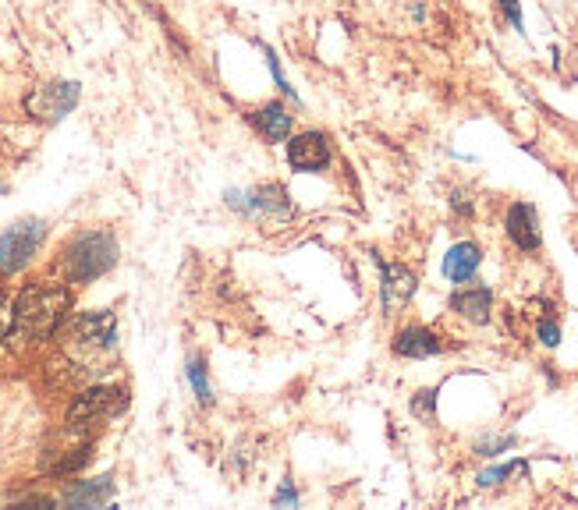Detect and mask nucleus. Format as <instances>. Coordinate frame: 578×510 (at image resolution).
<instances>
[{
	"label": "nucleus",
	"instance_id": "5701e85b",
	"mask_svg": "<svg viewBox=\"0 0 578 510\" xmlns=\"http://www.w3.org/2000/svg\"><path fill=\"white\" fill-rule=\"evenodd\" d=\"M451 213L461 220H472L476 217V195L469 192V188H454L451 192Z\"/></svg>",
	"mask_w": 578,
	"mask_h": 510
},
{
	"label": "nucleus",
	"instance_id": "1a4fd4ad",
	"mask_svg": "<svg viewBox=\"0 0 578 510\" xmlns=\"http://www.w3.org/2000/svg\"><path fill=\"white\" fill-rule=\"evenodd\" d=\"M504 234L525 255H536L543 248V231H539V209L532 202L515 199L504 209Z\"/></svg>",
	"mask_w": 578,
	"mask_h": 510
},
{
	"label": "nucleus",
	"instance_id": "0eeeda50",
	"mask_svg": "<svg viewBox=\"0 0 578 510\" xmlns=\"http://www.w3.org/2000/svg\"><path fill=\"white\" fill-rule=\"evenodd\" d=\"M79 96H82L79 82H71V78H54V82L36 85V89L25 96V110H29V117H36V121L57 124L79 107Z\"/></svg>",
	"mask_w": 578,
	"mask_h": 510
},
{
	"label": "nucleus",
	"instance_id": "aec40b11",
	"mask_svg": "<svg viewBox=\"0 0 578 510\" xmlns=\"http://www.w3.org/2000/svg\"><path fill=\"white\" fill-rule=\"evenodd\" d=\"M437 387H422L412 394V401H408V408H412V415L419 418V422H437Z\"/></svg>",
	"mask_w": 578,
	"mask_h": 510
},
{
	"label": "nucleus",
	"instance_id": "7ed1b4c3",
	"mask_svg": "<svg viewBox=\"0 0 578 510\" xmlns=\"http://www.w3.org/2000/svg\"><path fill=\"white\" fill-rule=\"evenodd\" d=\"M224 202L235 209L238 217H252L259 224H288L295 217V199L281 181H259L252 188H227Z\"/></svg>",
	"mask_w": 578,
	"mask_h": 510
},
{
	"label": "nucleus",
	"instance_id": "412c9836",
	"mask_svg": "<svg viewBox=\"0 0 578 510\" xmlns=\"http://www.w3.org/2000/svg\"><path fill=\"white\" fill-rule=\"evenodd\" d=\"M93 461V447H79V450H68V454L61 457V461L54 464V468H50V472L57 475V479H64V475H75V472H82V468H86V464Z\"/></svg>",
	"mask_w": 578,
	"mask_h": 510
},
{
	"label": "nucleus",
	"instance_id": "9d476101",
	"mask_svg": "<svg viewBox=\"0 0 578 510\" xmlns=\"http://www.w3.org/2000/svg\"><path fill=\"white\" fill-rule=\"evenodd\" d=\"M444 351H447L444 337H440L433 326H422V323L401 326L391 337V355L408 358V362H426V358H437L444 355Z\"/></svg>",
	"mask_w": 578,
	"mask_h": 510
},
{
	"label": "nucleus",
	"instance_id": "4be33fe9",
	"mask_svg": "<svg viewBox=\"0 0 578 510\" xmlns=\"http://www.w3.org/2000/svg\"><path fill=\"white\" fill-rule=\"evenodd\" d=\"M536 340L543 344V348H550V351L561 344V323H557L554 309H547V316L536 319Z\"/></svg>",
	"mask_w": 578,
	"mask_h": 510
},
{
	"label": "nucleus",
	"instance_id": "f03ea898",
	"mask_svg": "<svg viewBox=\"0 0 578 510\" xmlns=\"http://www.w3.org/2000/svg\"><path fill=\"white\" fill-rule=\"evenodd\" d=\"M118 259H121V245L114 234L110 231H86L64 248L61 266H64L68 284L82 287V284H93V280L107 277V273L118 266Z\"/></svg>",
	"mask_w": 578,
	"mask_h": 510
},
{
	"label": "nucleus",
	"instance_id": "6e6552de",
	"mask_svg": "<svg viewBox=\"0 0 578 510\" xmlns=\"http://www.w3.org/2000/svg\"><path fill=\"white\" fill-rule=\"evenodd\" d=\"M373 263L380 270V309L383 316H398V312L408 309V302L419 291V277L408 270L405 263H387L383 255L373 252Z\"/></svg>",
	"mask_w": 578,
	"mask_h": 510
},
{
	"label": "nucleus",
	"instance_id": "423d86ee",
	"mask_svg": "<svg viewBox=\"0 0 578 510\" xmlns=\"http://www.w3.org/2000/svg\"><path fill=\"white\" fill-rule=\"evenodd\" d=\"M284 160L295 174H323L334 163V142L323 128H302L284 142Z\"/></svg>",
	"mask_w": 578,
	"mask_h": 510
},
{
	"label": "nucleus",
	"instance_id": "39448f33",
	"mask_svg": "<svg viewBox=\"0 0 578 510\" xmlns=\"http://www.w3.org/2000/svg\"><path fill=\"white\" fill-rule=\"evenodd\" d=\"M125 408H128V390L125 387H110V383H100V387L82 390V394L68 404L64 425H68L71 433H79V429H89V425L107 422V418L121 415Z\"/></svg>",
	"mask_w": 578,
	"mask_h": 510
},
{
	"label": "nucleus",
	"instance_id": "f257e3e1",
	"mask_svg": "<svg viewBox=\"0 0 578 510\" xmlns=\"http://www.w3.org/2000/svg\"><path fill=\"white\" fill-rule=\"evenodd\" d=\"M71 309V291L57 284H29L11 302V330L22 333L29 344H43L57 333Z\"/></svg>",
	"mask_w": 578,
	"mask_h": 510
},
{
	"label": "nucleus",
	"instance_id": "393cba45",
	"mask_svg": "<svg viewBox=\"0 0 578 510\" xmlns=\"http://www.w3.org/2000/svg\"><path fill=\"white\" fill-rule=\"evenodd\" d=\"M298 493H295V482L291 479H284L281 482V489H277V496H274V507H298Z\"/></svg>",
	"mask_w": 578,
	"mask_h": 510
},
{
	"label": "nucleus",
	"instance_id": "a211bd4d",
	"mask_svg": "<svg viewBox=\"0 0 578 510\" xmlns=\"http://www.w3.org/2000/svg\"><path fill=\"white\" fill-rule=\"evenodd\" d=\"M518 447V436L515 433H497V436H483V440L472 443V454L476 457H500L508 450Z\"/></svg>",
	"mask_w": 578,
	"mask_h": 510
},
{
	"label": "nucleus",
	"instance_id": "f3484780",
	"mask_svg": "<svg viewBox=\"0 0 578 510\" xmlns=\"http://www.w3.org/2000/svg\"><path fill=\"white\" fill-rule=\"evenodd\" d=\"M529 472V461H508V464H493V468H486V472L476 475V486L479 489H500L508 479H515V475H525Z\"/></svg>",
	"mask_w": 578,
	"mask_h": 510
},
{
	"label": "nucleus",
	"instance_id": "ddd939ff",
	"mask_svg": "<svg viewBox=\"0 0 578 510\" xmlns=\"http://www.w3.org/2000/svg\"><path fill=\"white\" fill-rule=\"evenodd\" d=\"M75 337L89 348H100V351H110L118 344V316L110 309H89L75 319Z\"/></svg>",
	"mask_w": 578,
	"mask_h": 510
},
{
	"label": "nucleus",
	"instance_id": "4468645a",
	"mask_svg": "<svg viewBox=\"0 0 578 510\" xmlns=\"http://www.w3.org/2000/svg\"><path fill=\"white\" fill-rule=\"evenodd\" d=\"M479 266H483V248L476 245V241H454L451 248H447L444 263H440V273H444L447 284H469V280H476Z\"/></svg>",
	"mask_w": 578,
	"mask_h": 510
},
{
	"label": "nucleus",
	"instance_id": "dca6fc26",
	"mask_svg": "<svg viewBox=\"0 0 578 510\" xmlns=\"http://www.w3.org/2000/svg\"><path fill=\"white\" fill-rule=\"evenodd\" d=\"M185 379L188 387H192V394H196V401L203 404V408H213V387H210V365H206V355H188L185 358Z\"/></svg>",
	"mask_w": 578,
	"mask_h": 510
},
{
	"label": "nucleus",
	"instance_id": "20e7f679",
	"mask_svg": "<svg viewBox=\"0 0 578 510\" xmlns=\"http://www.w3.org/2000/svg\"><path fill=\"white\" fill-rule=\"evenodd\" d=\"M47 220L40 217H22L0 234V277H15L18 270L32 263V255L40 252L47 241Z\"/></svg>",
	"mask_w": 578,
	"mask_h": 510
},
{
	"label": "nucleus",
	"instance_id": "f8f14e48",
	"mask_svg": "<svg viewBox=\"0 0 578 510\" xmlns=\"http://www.w3.org/2000/svg\"><path fill=\"white\" fill-rule=\"evenodd\" d=\"M245 121L263 142H288V135L295 132V114L284 100H266L245 110Z\"/></svg>",
	"mask_w": 578,
	"mask_h": 510
},
{
	"label": "nucleus",
	"instance_id": "9b49d317",
	"mask_svg": "<svg viewBox=\"0 0 578 510\" xmlns=\"http://www.w3.org/2000/svg\"><path fill=\"white\" fill-rule=\"evenodd\" d=\"M447 309H451L454 316L461 319V323L486 326L493 319V287L476 284V280H469V284H458L451 291V298H447Z\"/></svg>",
	"mask_w": 578,
	"mask_h": 510
},
{
	"label": "nucleus",
	"instance_id": "6ab92c4d",
	"mask_svg": "<svg viewBox=\"0 0 578 510\" xmlns=\"http://www.w3.org/2000/svg\"><path fill=\"white\" fill-rule=\"evenodd\" d=\"M263 54H266V68H270V75H274V85L281 89V96L288 103H295V107H302V96L291 89L288 75H284V68H281V57H277V50L274 47H263Z\"/></svg>",
	"mask_w": 578,
	"mask_h": 510
},
{
	"label": "nucleus",
	"instance_id": "b1692460",
	"mask_svg": "<svg viewBox=\"0 0 578 510\" xmlns=\"http://www.w3.org/2000/svg\"><path fill=\"white\" fill-rule=\"evenodd\" d=\"M500 11V18L511 25V29L518 32V36H525V18H522V0H493Z\"/></svg>",
	"mask_w": 578,
	"mask_h": 510
},
{
	"label": "nucleus",
	"instance_id": "2eb2a0df",
	"mask_svg": "<svg viewBox=\"0 0 578 510\" xmlns=\"http://www.w3.org/2000/svg\"><path fill=\"white\" fill-rule=\"evenodd\" d=\"M68 507H103L114 500V475H100V479L75 482L68 493L61 496Z\"/></svg>",
	"mask_w": 578,
	"mask_h": 510
}]
</instances>
